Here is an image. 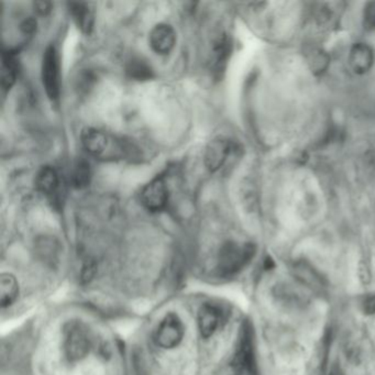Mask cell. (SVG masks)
Returning <instances> with one entry per match:
<instances>
[{
    "mask_svg": "<svg viewBox=\"0 0 375 375\" xmlns=\"http://www.w3.org/2000/svg\"><path fill=\"white\" fill-rule=\"evenodd\" d=\"M232 151L231 141L224 138H216L211 140L206 148V168L209 172H217L224 166Z\"/></svg>",
    "mask_w": 375,
    "mask_h": 375,
    "instance_id": "7",
    "label": "cell"
},
{
    "mask_svg": "<svg viewBox=\"0 0 375 375\" xmlns=\"http://www.w3.org/2000/svg\"><path fill=\"white\" fill-rule=\"evenodd\" d=\"M59 186V174L52 166H44L35 177V187L44 195H55Z\"/></svg>",
    "mask_w": 375,
    "mask_h": 375,
    "instance_id": "14",
    "label": "cell"
},
{
    "mask_svg": "<svg viewBox=\"0 0 375 375\" xmlns=\"http://www.w3.org/2000/svg\"><path fill=\"white\" fill-rule=\"evenodd\" d=\"M68 10L81 32L89 35L94 29L95 16L90 5L81 1L68 3Z\"/></svg>",
    "mask_w": 375,
    "mask_h": 375,
    "instance_id": "11",
    "label": "cell"
},
{
    "mask_svg": "<svg viewBox=\"0 0 375 375\" xmlns=\"http://www.w3.org/2000/svg\"><path fill=\"white\" fill-rule=\"evenodd\" d=\"M41 79L48 97L57 100L59 96V63L57 49L53 46H48L44 51Z\"/></svg>",
    "mask_w": 375,
    "mask_h": 375,
    "instance_id": "4",
    "label": "cell"
},
{
    "mask_svg": "<svg viewBox=\"0 0 375 375\" xmlns=\"http://www.w3.org/2000/svg\"><path fill=\"white\" fill-rule=\"evenodd\" d=\"M363 309L367 314H375V294L371 295L365 300Z\"/></svg>",
    "mask_w": 375,
    "mask_h": 375,
    "instance_id": "22",
    "label": "cell"
},
{
    "mask_svg": "<svg viewBox=\"0 0 375 375\" xmlns=\"http://www.w3.org/2000/svg\"><path fill=\"white\" fill-rule=\"evenodd\" d=\"M363 21H365V29L375 30V1L365 6Z\"/></svg>",
    "mask_w": 375,
    "mask_h": 375,
    "instance_id": "19",
    "label": "cell"
},
{
    "mask_svg": "<svg viewBox=\"0 0 375 375\" xmlns=\"http://www.w3.org/2000/svg\"><path fill=\"white\" fill-rule=\"evenodd\" d=\"M18 282L11 274H3L0 278V302L3 308L12 305L18 296Z\"/></svg>",
    "mask_w": 375,
    "mask_h": 375,
    "instance_id": "15",
    "label": "cell"
},
{
    "mask_svg": "<svg viewBox=\"0 0 375 375\" xmlns=\"http://www.w3.org/2000/svg\"><path fill=\"white\" fill-rule=\"evenodd\" d=\"M305 55L308 66L311 68V72L316 75L324 73L329 66V55L319 48H311V49L306 50Z\"/></svg>",
    "mask_w": 375,
    "mask_h": 375,
    "instance_id": "16",
    "label": "cell"
},
{
    "mask_svg": "<svg viewBox=\"0 0 375 375\" xmlns=\"http://www.w3.org/2000/svg\"><path fill=\"white\" fill-rule=\"evenodd\" d=\"M169 191L163 178H154L141 192V202L150 211H161L168 204Z\"/></svg>",
    "mask_w": 375,
    "mask_h": 375,
    "instance_id": "6",
    "label": "cell"
},
{
    "mask_svg": "<svg viewBox=\"0 0 375 375\" xmlns=\"http://www.w3.org/2000/svg\"><path fill=\"white\" fill-rule=\"evenodd\" d=\"M349 62L356 74H365L371 70L374 63V55L370 46L365 44H354L351 49Z\"/></svg>",
    "mask_w": 375,
    "mask_h": 375,
    "instance_id": "12",
    "label": "cell"
},
{
    "mask_svg": "<svg viewBox=\"0 0 375 375\" xmlns=\"http://www.w3.org/2000/svg\"><path fill=\"white\" fill-rule=\"evenodd\" d=\"M20 29L25 35H32L35 29H37V21L33 18H29V19L22 22Z\"/></svg>",
    "mask_w": 375,
    "mask_h": 375,
    "instance_id": "21",
    "label": "cell"
},
{
    "mask_svg": "<svg viewBox=\"0 0 375 375\" xmlns=\"http://www.w3.org/2000/svg\"><path fill=\"white\" fill-rule=\"evenodd\" d=\"M126 72L128 76L135 81H148L153 77V70L151 66L144 59L135 57L130 59L126 66Z\"/></svg>",
    "mask_w": 375,
    "mask_h": 375,
    "instance_id": "17",
    "label": "cell"
},
{
    "mask_svg": "<svg viewBox=\"0 0 375 375\" xmlns=\"http://www.w3.org/2000/svg\"><path fill=\"white\" fill-rule=\"evenodd\" d=\"M222 314L217 306L205 304L198 313V327L202 337H211L222 325Z\"/></svg>",
    "mask_w": 375,
    "mask_h": 375,
    "instance_id": "9",
    "label": "cell"
},
{
    "mask_svg": "<svg viewBox=\"0 0 375 375\" xmlns=\"http://www.w3.org/2000/svg\"><path fill=\"white\" fill-rule=\"evenodd\" d=\"M150 46L157 55H166L172 52L176 44V33L173 28L166 23H160L150 33Z\"/></svg>",
    "mask_w": 375,
    "mask_h": 375,
    "instance_id": "8",
    "label": "cell"
},
{
    "mask_svg": "<svg viewBox=\"0 0 375 375\" xmlns=\"http://www.w3.org/2000/svg\"><path fill=\"white\" fill-rule=\"evenodd\" d=\"M1 88L3 92H8L16 83L17 76L19 73V64L14 52L3 51L1 55Z\"/></svg>",
    "mask_w": 375,
    "mask_h": 375,
    "instance_id": "13",
    "label": "cell"
},
{
    "mask_svg": "<svg viewBox=\"0 0 375 375\" xmlns=\"http://www.w3.org/2000/svg\"><path fill=\"white\" fill-rule=\"evenodd\" d=\"M231 53V41L227 35H222L217 39L211 52V70L215 77L219 79L227 66L228 59Z\"/></svg>",
    "mask_w": 375,
    "mask_h": 375,
    "instance_id": "10",
    "label": "cell"
},
{
    "mask_svg": "<svg viewBox=\"0 0 375 375\" xmlns=\"http://www.w3.org/2000/svg\"><path fill=\"white\" fill-rule=\"evenodd\" d=\"M81 144L92 157L100 160H116L127 157L131 154V148L122 141L116 140L107 133L85 128L81 133Z\"/></svg>",
    "mask_w": 375,
    "mask_h": 375,
    "instance_id": "1",
    "label": "cell"
},
{
    "mask_svg": "<svg viewBox=\"0 0 375 375\" xmlns=\"http://www.w3.org/2000/svg\"><path fill=\"white\" fill-rule=\"evenodd\" d=\"M254 254L256 248L251 243H226L219 252V274L222 276H235L248 265Z\"/></svg>",
    "mask_w": 375,
    "mask_h": 375,
    "instance_id": "2",
    "label": "cell"
},
{
    "mask_svg": "<svg viewBox=\"0 0 375 375\" xmlns=\"http://www.w3.org/2000/svg\"><path fill=\"white\" fill-rule=\"evenodd\" d=\"M35 10L41 16H46L52 10V3L50 1H37L33 3Z\"/></svg>",
    "mask_w": 375,
    "mask_h": 375,
    "instance_id": "20",
    "label": "cell"
},
{
    "mask_svg": "<svg viewBox=\"0 0 375 375\" xmlns=\"http://www.w3.org/2000/svg\"><path fill=\"white\" fill-rule=\"evenodd\" d=\"M90 178H92V172H90L88 163L83 160L76 163L70 175V181L73 186L77 189H85L90 183Z\"/></svg>",
    "mask_w": 375,
    "mask_h": 375,
    "instance_id": "18",
    "label": "cell"
},
{
    "mask_svg": "<svg viewBox=\"0 0 375 375\" xmlns=\"http://www.w3.org/2000/svg\"><path fill=\"white\" fill-rule=\"evenodd\" d=\"M185 328L181 318L174 313L165 315L154 332V341L163 349H173L183 340Z\"/></svg>",
    "mask_w": 375,
    "mask_h": 375,
    "instance_id": "5",
    "label": "cell"
},
{
    "mask_svg": "<svg viewBox=\"0 0 375 375\" xmlns=\"http://www.w3.org/2000/svg\"><path fill=\"white\" fill-rule=\"evenodd\" d=\"M65 354L70 361L83 359L88 354L90 339L86 328L79 323H70L64 331Z\"/></svg>",
    "mask_w": 375,
    "mask_h": 375,
    "instance_id": "3",
    "label": "cell"
}]
</instances>
